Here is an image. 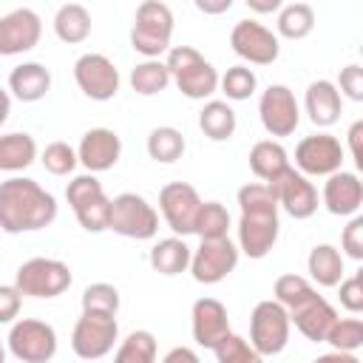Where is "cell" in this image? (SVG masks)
<instances>
[{"instance_id":"29","label":"cell","mask_w":363,"mask_h":363,"mask_svg":"<svg viewBox=\"0 0 363 363\" xmlns=\"http://www.w3.org/2000/svg\"><path fill=\"white\" fill-rule=\"evenodd\" d=\"M54 34L68 43V45H77V43H85L88 34H91V14L82 3H65L57 9L54 14Z\"/></svg>"},{"instance_id":"54","label":"cell","mask_w":363,"mask_h":363,"mask_svg":"<svg viewBox=\"0 0 363 363\" xmlns=\"http://www.w3.org/2000/svg\"><path fill=\"white\" fill-rule=\"evenodd\" d=\"M0 363H6V349H3V343H0Z\"/></svg>"},{"instance_id":"19","label":"cell","mask_w":363,"mask_h":363,"mask_svg":"<svg viewBox=\"0 0 363 363\" xmlns=\"http://www.w3.org/2000/svg\"><path fill=\"white\" fill-rule=\"evenodd\" d=\"M190 326H193V340L204 349H213L221 337L230 335L227 306L216 298H199L190 309Z\"/></svg>"},{"instance_id":"30","label":"cell","mask_w":363,"mask_h":363,"mask_svg":"<svg viewBox=\"0 0 363 363\" xmlns=\"http://www.w3.org/2000/svg\"><path fill=\"white\" fill-rule=\"evenodd\" d=\"M275 28L281 37L286 40H303L312 34L315 28V9L309 3H286L281 6L278 11V20H275Z\"/></svg>"},{"instance_id":"8","label":"cell","mask_w":363,"mask_h":363,"mask_svg":"<svg viewBox=\"0 0 363 363\" xmlns=\"http://www.w3.org/2000/svg\"><path fill=\"white\" fill-rule=\"evenodd\" d=\"M116 340H119V323L111 315L82 312V318L74 323V332H71V349L82 360L105 357L116 346Z\"/></svg>"},{"instance_id":"28","label":"cell","mask_w":363,"mask_h":363,"mask_svg":"<svg viewBox=\"0 0 363 363\" xmlns=\"http://www.w3.org/2000/svg\"><path fill=\"white\" fill-rule=\"evenodd\" d=\"M235 111L230 108V102L224 99H210L204 102L201 113H199V128L210 142H227L235 133Z\"/></svg>"},{"instance_id":"32","label":"cell","mask_w":363,"mask_h":363,"mask_svg":"<svg viewBox=\"0 0 363 363\" xmlns=\"http://www.w3.org/2000/svg\"><path fill=\"white\" fill-rule=\"evenodd\" d=\"M170 85V71L162 60H142L130 71V88L142 96H156Z\"/></svg>"},{"instance_id":"11","label":"cell","mask_w":363,"mask_h":363,"mask_svg":"<svg viewBox=\"0 0 363 363\" xmlns=\"http://www.w3.org/2000/svg\"><path fill=\"white\" fill-rule=\"evenodd\" d=\"M238 247L230 238H216V241H201L193 255H190V275L199 284H218L224 281L235 267H238Z\"/></svg>"},{"instance_id":"2","label":"cell","mask_w":363,"mask_h":363,"mask_svg":"<svg viewBox=\"0 0 363 363\" xmlns=\"http://www.w3.org/2000/svg\"><path fill=\"white\" fill-rule=\"evenodd\" d=\"M173 37V11L167 3L145 0L136 9L133 28H130V48L142 54L145 60H159L164 51H170Z\"/></svg>"},{"instance_id":"41","label":"cell","mask_w":363,"mask_h":363,"mask_svg":"<svg viewBox=\"0 0 363 363\" xmlns=\"http://www.w3.org/2000/svg\"><path fill=\"white\" fill-rule=\"evenodd\" d=\"M74 216H77V221H79L82 230H88V233H102V230H108V221H111V199L102 193V196L91 199L88 204L77 207Z\"/></svg>"},{"instance_id":"45","label":"cell","mask_w":363,"mask_h":363,"mask_svg":"<svg viewBox=\"0 0 363 363\" xmlns=\"http://www.w3.org/2000/svg\"><path fill=\"white\" fill-rule=\"evenodd\" d=\"M337 94L340 96H349L352 102H363V68L360 65H346L340 68V77H337Z\"/></svg>"},{"instance_id":"51","label":"cell","mask_w":363,"mask_h":363,"mask_svg":"<svg viewBox=\"0 0 363 363\" xmlns=\"http://www.w3.org/2000/svg\"><path fill=\"white\" fill-rule=\"evenodd\" d=\"M247 6L258 14H272V11H281V0H247Z\"/></svg>"},{"instance_id":"52","label":"cell","mask_w":363,"mask_h":363,"mask_svg":"<svg viewBox=\"0 0 363 363\" xmlns=\"http://www.w3.org/2000/svg\"><path fill=\"white\" fill-rule=\"evenodd\" d=\"M196 9L204 14H221L233 9V0H221V3H207V0H196Z\"/></svg>"},{"instance_id":"31","label":"cell","mask_w":363,"mask_h":363,"mask_svg":"<svg viewBox=\"0 0 363 363\" xmlns=\"http://www.w3.org/2000/svg\"><path fill=\"white\" fill-rule=\"evenodd\" d=\"M184 136L179 128H170V125H159L150 130L147 136V156L153 162H162V164H173L176 159H182L184 153Z\"/></svg>"},{"instance_id":"5","label":"cell","mask_w":363,"mask_h":363,"mask_svg":"<svg viewBox=\"0 0 363 363\" xmlns=\"http://www.w3.org/2000/svg\"><path fill=\"white\" fill-rule=\"evenodd\" d=\"M289 312L278 301H258L250 315V346L261 357L281 354L289 343Z\"/></svg>"},{"instance_id":"40","label":"cell","mask_w":363,"mask_h":363,"mask_svg":"<svg viewBox=\"0 0 363 363\" xmlns=\"http://www.w3.org/2000/svg\"><path fill=\"white\" fill-rule=\"evenodd\" d=\"M238 207L241 213H278V201L264 182H250L238 190Z\"/></svg>"},{"instance_id":"21","label":"cell","mask_w":363,"mask_h":363,"mask_svg":"<svg viewBox=\"0 0 363 363\" xmlns=\"http://www.w3.org/2000/svg\"><path fill=\"white\" fill-rule=\"evenodd\" d=\"M335 320H337V312L323 295H315L289 312V323H295V329L312 343H323Z\"/></svg>"},{"instance_id":"13","label":"cell","mask_w":363,"mask_h":363,"mask_svg":"<svg viewBox=\"0 0 363 363\" xmlns=\"http://www.w3.org/2000/svg\"><path fill=\"white\" fill-rule=\"evenodd\" d=\"M74 79L79 85V91L88 96V99H96V102H108L119 94V68L105 57V54H82L77 62H74Z\"/></svg>"},{"instance_id":"23","label":"cell","mask_w":363,"mask_h":363,"mask_svg":"<svg viewBox=\"0 0 363 363\" xmlns=\"http://www.w3.org/2000/svg\"><path fill=\"white\" fill-rule=\"evenodd\" d=\"M9 91L20 102H40L51 91V71L43 62H23L9 74Z\"/></svg>"},{"instance_id":"35","label":"cell","mask_w":363,"mask_h":363,"mask_svg":"<svg viewBox=\"0 0 363 363\" xmlns=\"http://www.w3.org/2000/svg\"><path fill=\"white\" fill-rule=\"evenodd\" d=\"M113 363H156V337H153V332H147V329L130 332L119 343V349L113 354Z\"/></svg>"},{"instance_id":"48","label":"cell","mask_w":363,"mask_h":363,"mask_svg":"<svg viewBox=\"0 0 363 363\" xmlns=\"http://www.w3.org/2000/svg\"><path fill=\"white\" fill-rule=\"evenodd\" d=\"M349 150H352V159H354V164L357 167H363V119H357V122H352V128H349Z\"/></svg>"},{"instance_id":"16","label":"cell","mask_w":363,"mask_h":363,"mask_svg":"<svg viewBox=\"0 0 363 363\" xmlns=\"http://www.w3.org/2000/svg\"><path fill=\"white\" fill-rule=\"evenodd\" d=\"M43 23L34 9H14L0 17V57H17L40 43Z\"/></svg>"},{"instance_id":"9","label":"cell","mask_w":363,"mask_h":363,"mask_svg":"<svg viewBox=\"0 0 363 363\" xmlns=\"http://www.w3.org/2000/svg\"><path fill=\"white\" fill-rule=\"evenodd\" d=\"M295 170L309 176H332L343 170V147L332 133H312L295 145Z\"/></svg>"},{"instance_id":"12","label":"cell","mask_w":363,"mask_h":363,"mask_svg":"<svg viewBox=\"0 0 363 363\" xmlns=\"http://www.w3.org/2000/svg\"><path fill=\"white\" fill-rule=\"evenodd\" d=\"M230 45L250 65H272L281 54L278 34H272L258 20H238L230 31Z\"/></svg>"},{"instance_id":"3","label":"cell","mask_w":363,"mask_h":363,"mask_svg":"<svg viewBox=\"0 0 363 363\" xmlns=\"http://www.w3.org/2000/svg\"><path fill=\"white\" fill-rule=\"evenodd\" d=\"M170 79L187 99H207L218 88V71L190 45H173L164 60Z\"/></svg>"},{"instance_id":"20","label":"cell","mask_w":363,"mask_h":363,"mask_svg":"<svg viewBox=\"0 0 363 363\" xmlns=\"http://www.w3.org/2000/svg\"><path fill=\"white\" fill-rule=\"evenodd\" d=\"M360 204H363V182L357 179V173L337 170V173L326 176L323 207L332 216H357Z\"/></svg>"},{"instance_id":"17","label":"cell","mask_w":363,"mask_h":363,"mask_svg":"<svg viewBox=\"0 0 363 363\" xmlns=\"http://www.w3.org/2000/svg\"><path fill=\"white\" fill-rule=\"evenodd\" d=\"M119 156H122V139L111 128H91V130H85L82 139H79V147H77V162L88 173H94V176L116 167Z\"/></svg>"},{"instance_id":"4","label":"cell","mask_w":363,"mask_h":363,"mask_svg":"<svg viewBox=\"0 0 363 363\" xmlns=\"http://www.w3.org/2000/svg\"><path fill=\"white\" fill-rule=\"evenodd\" d=\"M108 230L116 235L133 238V241H147L159 233V213L156 207L139 196V193H119L111 199V221Z\"/></svg>"},{"instance_id":"46","label":"cell","mask_w":363,"mask_h":363,"mask_svg":"<svg viewBox=\"0 0 363 363\" xmlns=\"http://www.w3.org/2000/svg\"><path fill=\"white\" fill-rule=\"evenodd\" d=\"M340 247H343V252L349 258L363 261V216H352V221L343 227Z\"/></svg>"},{"instance_id":"22","label":"cell","mask_w":363,"mask_h":363,"mask_svg":"<svg viewBox=\"0 0 363 363\" xmlns=\"http://www.w3.org/2000/svg\"><path fill=\"white\" fill-rule=\"evenodd\" d=\"M303 108L309 113V122L315 128H332L340 113H343V96L337 94L335 82L329 79H315L309 82L306 88V96H303Z\"/></svg>"},{"instance_id":"27","label":"cell","mask_w":363,"mask_h":363,"mask_svg":"<svg viewBox=\"0 0 363 363\" xmlns=\"http://www.w3.org/2000/svg\"><path fill=\"white\" fill-rule=\"evenodd\" d=\"M286 167H292V164H289V153L284 150L281 142H275V139H261V142L252 145V150H250V170H252L264 184L272 182L275 176H281Z\"/></svg>"},{"instance_id":"1","label":"cell","mask_w":363,"mask_h":363,"mask_svg":"<svg viewBox=\"0 0 363 363\" xmlns=\"http://www.w3.org/2000/svg\"><path fill=\"white\" fill-rule=\"evenodd\" d=\"M57 218V199L34 179L11 176L0 182V230L3 233H34Z\"/></svg>"},{"instance_id":"36","label":"cell","mask_w":363,"mask_h":363,"mask_svg":"<svg viewBox=\"0 0 363 363\" xmlns=\"http://www.w3.org/2000/svg\"><path fill=\"white\" fill-rule=\"evenodd\" d=\"M218 88L224 91L227 99L244 102V99H250L255 94L258 77H255V71L250 65H233V68H227L224 77H218Z\"/></svg>"},{"instance_id":"34","label":"cell","mask_w":363,"mask_h":363,"mask_svg":"<svg viewBox=\"0 0 363 363\" xmlns=\"http://www.w3.org/2000/svg\"><path fill=\"white\" fill-rule=\"evenodd\" d=\"M272 292H275V298H272V301H278L286 312L298 309L301 303H306L309 298H315V295H318V289L312 286V281H306L303 275H295V272L278 275V278H275Z\"/></svg>"},{"instance_id":"38","label":"cell","mask_w":363,"mask_h":363,"mask_svg":"<svg viewBox=\"0 0 363 363\" xmlns=\"http://www.w3.org/2000/svg\"><path fill=\"white\" fill-rule=\"evenodd\" d=\"M335 352H349L354 354L363 346V320L360 318H337L326 335V340Z\"/></svg>"},{"instance_id":"10","label":"cell","mask_w":363,"mask_h":363,"mask_svg":"<svg viewBox=\"0 0 363 363\" xmlns=\"http://www.w3.org/2000/svg\"><path fill=\"white\" fill-rule=\"evenodd\" d=\"M267 184H269V190H272V196L278 201V210H284L286 216L303 221V218L318 213V190L295 167H286L281 176H275Z\"/></svg>"},{"instance_id":"26","label":"cell","mask_w":363,"mask_h":363,"mask_svg":"<svg viewBox=\"0 0 363 363\" xmlns=\"http://www.w3.org/2000/svg\"><path fill=\"white\" fill-rule=\"evenodd\" d=\"M306 269L318 286L332 289L343 281V252L332 244H315L306 258Z\"/></svg>"},{"instance_id":"43","label":"cell","mask_w":363,"mask_h":363,"mask_svg":"<svg viewBox=\"0 0 363 363\" xmlns=\"http://www.w3.org/2000/svg\"><path fill=\"white\" fill-rule=\"evenodd\" d=\"M102 193H105V187H102V182H99L94 173L74 176V179L68 182V187H65V199H68L71 210H77V207L88 204L91 199H96V196H102Z\"/></svg>"},{"instance_id":"33","label":"cell","mask_w":363,"mask_h":363,"mask_svg":"<svg viewBox=\"0 0 363 363\" xmlns=\"http://www.w3.org/2000/svg\"><path fill=\"white\" fill-rule=\"evenodd\" d=\"M227 230H230L227 207L221 201H201L196 224H193V233L201 241H216V238H227Z\"/></svg>"},{"instance_id":"14","label":"cell","mask_w":363,"mask_h":363,"mask_svg":"<svg viewBox=\"0 0 363 363\" xmlns=\"http://www.w3.org/2000/svg\"><path fill=\"white\" fill-rule=\"evenodd\" d=\"M258 116L269 136H292L301 122V108L286 85H269L258 99Z\"/></svg>"},{"instance_id":"24","label":"cell","mask_w":363,"mask_h":363,"mask_svg":"<svg viewBox=\"0 0 363 363\" xmlns=\"http://www.w3.org/2000/svg\"><path fill=\"white\" fill-rule=\"evenodd\" d=\"M37 159V142L31 133L14 130V133H0V170L3 173H20L31 167Z\"/></svg>"},{"instance_id":"25","label":"cell","mask_w":363,"mask_h":363,"mask_svg":"<svg viewBox=\"0 0 363 363\" xmlns=\"http://www.w3.org/2000/svg\"><path fill=\"white\" fill-rule=\"evenodd\" d=\"M190 255L193 250L187 247L184 238L179 235H170V238H159L153 247H150V267L159 272V275H179L190 267Z\"/></svg>"},{"instance_id":"49","label":"cell","mask_w":363,"mask_h":363,"mask_svg":"<svg viewBox=\"0 0 363 363\" xmlns=\"http://www.w3.org/2000/svg\"><path fill=\"white\" fill-rule=\"evenodd\" d=\"M162 363H201V360L190 346H176L162 357Z\"/></svg>"},{"instance_id":"42","label":"cell","mask_w":363,"mask_h":363,"mask_svg":"<svg viewBox=\"0 0 363 363\" xmlns=\"http://www.w3.org/2000/svg\"><path fill=\"white\" fill-rule=\"evenodd\" d=\"M40 162H43V167L51 176H68L79 164L77 162V150L68 142H51V145H45V150L40 153Z\"/></svg>"},{"instance_id":"53","label":"cell","mask_w":363,"mask_h":363,"mask_svg":"<svg viewBox=\"0 0 363 363\" xmlns=\"http://www.w3.org/2000/svg\"><path fill=\"white\" fill-rule=\"evenodd\" d=\"M9 113H11V96H9V91L0 88V128H3V122L9 119Z\"/></svg>"},{"instance_id":"18","label":"cell","mask_w":363,"mask_h":363,"mask_svg":"<svg viewBox=\"0 0 363 363\" xmlns=\"http://www.w3.org/2000/svg\"><path fill=\"white\" fill-rule=\"evenodd\" d=\"M281 233L278 213H241L238 218V252L247 258H264L275 247Z\"/></svg>"},{"instance_id":"7","label":"cell","mask_w":363,"mask_h":363,"mask_svg":"<svg viewBox=\"0 0 363 363\" xmlns=\"http://www.w3.org/2000/svg\"><path fill=\"white\" fill-rule=\"evenodd\" d=\"M9 352L23 363H48L57 354V332L51 323L23 318L9 329Z\"/></svg>"},{"instance_id":"6","label":"cell","mask_w":363,"mask_h":363,"mask_svg":"<svg viewBox=\"0 0 363 363\" xmlns=\"http://www.w3.org/2000/svg\"><path fill=\"white\" fill-rule=\"evenodd\" d=\"M71 281L74 275L68 264L57 258H28L17 267L14 275V286L20 289V295L28 298H57L71 286Z\"/></svg>"},{"instance_id":"37","label":"cell","mask_w":363,"mask_h":363,"mask_svg":"<svg viewBox=\"0 0 363 363\" xmlns=\"http://www.w3.org/2000/svg\"><path fill=\"white\" fill-rule=\"evenodd\" d=\"M82 312L116 318V312H119V289L113 284H105V281H96V284L85 286V292H82Z\"/></svg>"},{"instance_id":"39","label":"cell","mask_w":363,"mask_h":363,"mask_svg":"<svg viewBox=\"0 0 363 363\" xmlns=\"http://www.w3.org/2000/svg\"><path fill=\"white\" fill-rule=\"evenodd\" d=\"M213 352H216L218 363H264V357L250 346V340L241 335H233V332L227 337H221L213 346Z\"/></svg>"},{"instance_id":"50","label":"cell","mask_w":363,"mask_h":363,"mask_svg":"<svg viewBox=\"0 0 363 363\" xmlns=\"http://www.w3.org/2000/svg\"><path fill=\"white\" fill-rule=\"evenodd\" d=\"M312 363H360V357L349 352H326V354H318Z\"/></svg>"},{"instance_id":"44","label":"cell","mask_w":363,"mask_h":363,"mask_svg":"<svg viewBox=\"0 0 363 363\" xmlns=\"http://www.w3.org/2000/svg\"><path fill=\"white\" fill-rule=\"evenodd\" d=\"M337 286H340V306L352 315H360L363 312V272L343 278Z\"/></svg>"},{"instance_id":"47","label":"cell","mask_w":363,"mask_h":363,"mask_svg":"<svg viewBox=\"0 0 363 363\" xmlns=\"http://www.w3.org/2000/svg\"><path fill=\"white\" fill-rule=\"evenodd\" d=\"M20 306H23V295L14 284H6L0 286V323H11L17 315H20Z\"/></svg>"},{"instance_id":"15","label":"cell","mask_w":363,"mask_h":363,"mask_svg":"<svg viewBox=\"0 0 363 363\" xmlns=\"http://www.w3.org/2000/svg\"><path fill=\"white\" fill-rule=\"evenodd\" d=\"M199 207H201V196L193 184L187 182H170L159 190V210L167 221V227L184 238L193 233V224H196V216H199Z\"/></svg>"}]
</instances>
